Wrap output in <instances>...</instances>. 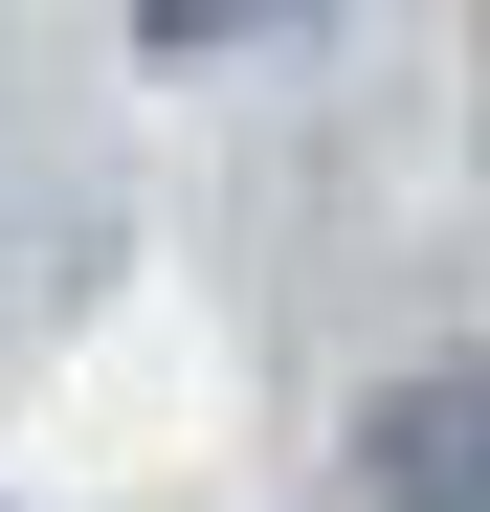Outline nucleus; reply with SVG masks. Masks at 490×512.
I'll use <instances>...</instances> for the list:
<instances>
[{
    "mask_svg": "<svg viewBox=\"0 0 490 512\" xmlns=\"http://www.w3.org/2000/svg\"><path fill=\"white\" fill-rule=\"evenodd\" d=\"M357 490H379V512H490V357L379 379V423H357Z\"/></svg>",
    "mask_w": 490,
    "mask_h": 512,
    "instance_id": "obj_1",
    "label": "nucleus"
},
{
    "mask_svg": "<svg viewBox=\"0 0 490 512\" xmlns=\"http://www.w3.org/2000/svg\"><path fill=\"white\" fill-rule=\"evenodd\" d=\"M156 23H268V0H156Z\"/></svg>",
    "mask_w": 490,
    "mask_h": 512,
    "instance_id": "obj_2",
    "label": "nucleus"
}]
</instances>
